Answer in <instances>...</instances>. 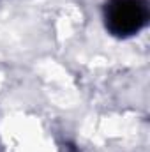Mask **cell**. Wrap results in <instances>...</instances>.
Instances as JSON below:
<instances>
[{
	"label": "cell",
	"instance_id": "obj_1",
	"mask_svg": "<svg viewBox=\"0 0 150 152\" xmlns=\"http://www.w3.org/2000/svg\"><path fill=\"white\" fill-rule=\"evenodd\" d=\"M106 27L117 37L140 32L149 21V0H110L104 11Z\"/></svg>",
	"mask_w": 150,
	"mask_h": 152
}]
</instances>
